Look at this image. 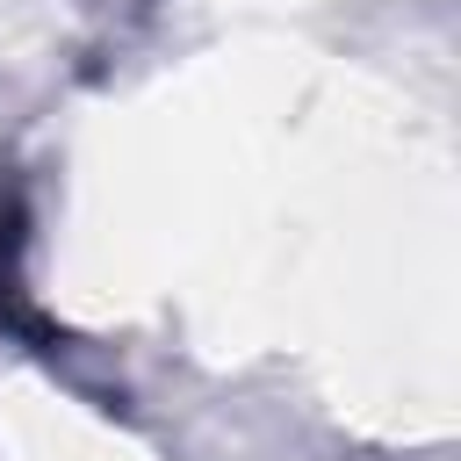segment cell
I'll return each mask as SVG.
<instances>
[{
    "mask_svg": "<svg viewBox=\"0 0 461 461\" xmlns=\"http://www.w3.org/2000/svg\"><path fill=\"white\" fill-rule=\"evenodd\" d=\"M22 245H29V216H22V194H7V202H0V331L29 339L36 353H58L65 331H50V324L36 317V303H29V288H22Z\"/></svg>",
    "mask_w": 461,
    "mask_h": 461,
    "instance_id": "cell-1",
    "label": "cell"
}]
</instances>
